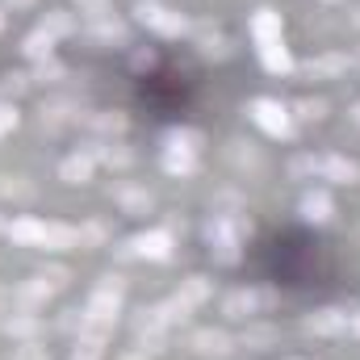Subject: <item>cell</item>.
Masks as SVG:
<instances>
[{"label": "cell", "mask_w": 360, "mask_h": 360, "mask_svg": "<svg viewBox=\"0 0 360 360\" xmlns=\"http://www.w3.org/2000/svg\"><path fill=\"white\" fill-rule=\"evenodd\" d=\"M8 239H13V243H25V248H42V239H46V222L17 218V222L8 226Z\"/></svg>", "instance_id": "5b68a950"}, {"label": "cell", "mask_w": 360, "mask_h": 360, "mask_svg": "<svg viewBox=\"0 0 360 360\" xmlns=\"http://www.w3.org/2000/svg\"><path fill=\"white\" fill-rule=\"evenodd\" d=\"M252 34L260 38V46H264V42H276V38H281V13L260 8V13H256V21H252Z\"/></svg>", "instance_id": "4fadbf2b"}, {"label": "cell", "mask_w": 360, "mask_h": 360, "mask_svg": "<svg viewBox=\"0 0 360 360\" xmlns=\"http://www.w3.org/2000/svg\"><path fill=\"white\" fill-rule=\"evenodd\" d=\"M76 8L84 17H92V21H105L109 17V0H76Z\"/></svg>", "instance_id": "d4e9b609"}, {"label": "cell", "mask_w": 360, "mask_h": 360, "mask_svg": "<svg viewBox=\"0 0 360 360\" xmlns=\"http://www.w3.org/2000/svg\"><path fill=\"white\" fill-rule=\"evenodd\" d=\"M193 348H197L201 356H226V352H231V335H226V331H210V327H205V331H197V335H193Z\"/></svg>", "instance_id": "52a82bcc"}, {"label": "cell", "mask_w": 360, "mask_h": 360, "mask_svg": "<svg viewBox=\"0 0 360 360\" xmlns=\"http://www.w3.org/2000/svg\"><path fill=\"white\" fill-rule=\"evenodd\" d=\"M122 360H147V352H130V356H122Z\"/></svg>", "instance_id": "e575fe53"}, {"label": "cell", "mask_w": 360, "mask_h": 360, "mask_svg": "<svg viewBox=\"0 0 360 360\" xmlns=\"http://www.w3.org/2000/svg\"><path fill=\"white\" fill-rule=\"evenodd\" d=\"M348 327H352V331L360 335V314H352V323H348Z\"/></svg>", "instance_id": "d6a6232c"}, {"label": "cell", "mask_w": 360, "mask_h": 360, "mask_svg": "<svg viewBox=\"0 0 360 360\" xmlns=\"http://www.w3.org/2000/svg\"><path fill=\"white\" fill-rule=\"evenodd\" d=\"M297 113H302V117H323V113H327V101H310V96H306V101H297Z\"/></svg>", "instance_id": "f546056e"}, {"label": "cell", "mask_w": 360, "mask_h": 360, "mask_svg": "<svg viewBox=\"0 0 360 360\" xmlns=\"http://www.w3.org/2000/svg\"><path fill=\"white\" fill-rule=\"evenodd\" d=\"M260 59H264V68H269L272 76H285V72H293V59H289V51L281 46V38L260 46Z\"/></svg>", "instance_id": "8fae6325"}, {"label": "cell", "mask_w": 360, "mask_h": 360, "mask_svg": "<svg viewBox=\"0 0 360 360\" xmlns=\"http://www.w3.org/2000/svg\"><path fill=\"white\" fill-rule=\"evenodd\" d=\"M302 218L327 222V218H331V197H327V193H306V197H302Z\"/></svg>", "instance_id": "9a60e30c"}, {"label": "cell", "mask_w": 360, "mask_h": 360, "mask_svg": "<svg viewBox=\"0 0 360 360\" xmlns=\"http://www.w3.org/2000/svg\"><path fill=\"white\" fill-rule=\"evenodd\" d=\"M51 46H55V38H51L46 30H34V34L21 42V51H25L30 59H38V63H42V59H51Z\"/></svg>", "instance_id": "e0dca14e"}, {"label": "cell", "mask_w": 360, "mask_h": 360, "mask_svg": "<svg viewBox=\"0 0 360 360\" xmlns=\"http://www.w3.org/2000/svg\"><path fill=\"white\" fill-rule=\"evenodd\" d=\"M252 117H256L269 134H276V139H289V134H293V122H289L285 105H276V101H256V105H252Z\"/></svg>", "instance_id": "7a4b0ae2"}, {"label": "cell", "mask_w": 360, "mask_h": 360, "mask_svg": "<svg viewBox=\"0 0 360 360\" xmlns=\"http://www.w3.org/2000/svg\"><path fill=\"white\" fill-rule=\"evenodd\" d=\"M256 293H248V289H235V293H226V302H222V314L226 319H235V323H243V319H252L256 314Z\"/></svg>", "instance_id": "8992f818"}, {"label": "cell", "mask_w": 360, "mask_h": 360, "mask_svg": "<svg viewBox=\"0 0 360 360\" xmlns=\"http://www.w3.org/2000/svg\"><path fill=\"white\" fill-rule=\"evenodd\" d=\"M134 248H139V256H147V260H168V256H172V235H168V231H147V235L134 239Z\"/></svg>", "instance_id": "3957f363"}, {"label": "cell", "mask_w": 360, "mask_h": 360, "mask_svg": "<svg viewBox=\"0 0 360 360\" xmlns=\"http://www.w3.org/2000/svg\"><path fill=\"white\" fill-rule=\"evenodd\" d=\"M356 25H360V13H356Z\"/></svg>", "instance_id": "74e56055"}, {"label": "cell", "mask_w": 360, "mask_h": 360, "mask_svg": "<svg viewBox=\"0 0 360 360\" xmlns=\"http://www.w3.org/2000/svg\"><path fill=\"white\" fill-rule=\"evenodd\" d=\"M17 126V109L13 105H0V134H8Z\"/></svg>", "instance_id": "4dcf8cb0"}, {"label": "cell", "mask_w": 360, "mask_h": 360, "mask_svg": "<svg viewBox=\"0 0 360 360\" xmlns=\"http://www.w3.org/2000/svg\"><path fill=\"white\" fill-rule=\"evenodd\" d=\"M176 297L184 302V306H188V310H193V306H201V302L210 297V281H205V276H188V281L180 285Z\"/></svg>", "instance_id": "2e32d148"}, {"label": "cell", "mask_w": 360, "mask_h": 360, "mask_svg": "<svg viewBox=\"0 0 360 360\" xmlns=\"http://www.w3.org/2000/svg\"><path fill=\"white\" fill-rule=\"evenodd\" d=\"M96 155H101L105 164H113V168H126V164L134 160V155H130L126 147H113V143H105V147H96Z\"/></svg>", "instance_id": "603a6c76"}, {"label": "cell", "mask_w": 360, "mask_h": 360, "mask_svg": "<svg viewBox=\"0 0 360 360\" xmlns=\"http://www.w3.org/2000/svg\"><path fill=\"white\" fill-rule=\"evenodd\" d=\"M92 38H96V42H126V30H122L117 21H109V17H105V21H96V25H92Z\"/></svg>", "instance_id": "7402d4cb"}, {"label": "cell", "mask_w": 360, "mask_h": 360, "mask_svg": "<svg viewBox=\"0 0 360 360\" xmlns=\"http://www.w3.org/2000/svg\"><path fill=\"white\" fill-rule=\"evenodd\" d=\"M344 68H348V59H344V55H327V59L306 63V72H310V76H340Z\"/></svg>", "instance_id": "44dd1931"}, {"label": "cell", "mask_w": 360, "mask_h": 360, "mask_svg": "<svg viewBox=\"0 0 360 360\" xmlns=\"http://www.w3.org/2000/svg\"><path fill=\"white\" fill-rule=\"evenodd\" d=\"M96 293H109V297H122V293H126V281H122V276H113V272H105V276L96 281Z\"/></svg>", "instance_id": "4316f807"}, {"label": "cell", "mask_w": 360, "mask_h": 360, "mask_svg": "<svg viewBox=\"0 0 360 360\" xmlns=\"http://www.w3.org/2000/svg\"><path fill=\"white\" fill-rule=\"evenodd\" d=\"M76 243H80V231L59 226V222H46V239H42V248H51V252H68V248H76Z\"/></svg>", "instance_id": "7c38bea8"}, {"label": "cell", "mask_w": 360, "mask_h": 360, "mask_svg": "<svg viewBox=\"0 0 360 360\" xmlns=\"http://www.w3.org/2000/svg\"><path fill=\"white\" fill-rule=\"evenodd\" d=\"M8 331H17V335H34V331H38V319H30V314L21 310V319H8Z\"/></svg>", "instance_id": "f1b7e54d"}, {"label": "cell", "mask_w": 360, "mask_h": 360, "mask_svg": "<svg viewBox=\"0 0 360 360\" xmlns=\"http://www.w3.org/2000/svg\"><path fill=\"white\" fill-rule=\"evenodd\" d=\"M117 201H122L126 214H147L151 210V193H143V188H122Z\"/></svg>", "instance_id": "d6986e66"}, {"label": "cell", "mask_w": 360, "mask_h": 360, "mask_svg": "<svg viewBox=\"0 0 360 360\" xmlns=\"http://www.w3.org/2000/svg\"><path fill=\"white\" fill-rule=\"evenodd\" d=\"M68 276H72V272L63 269V264H46V269H42V281H46L51 289H59V285H68Z\"/></svg>", "instance_id": "83f0119b"}, {"label": "cell", "mask_w": 360, "mask_h": 360, "mask_svg": "<svg viewBox=\"0 0 360 360\" xmlns=\"http://www.w3.org/2000/svg\"><path fill=\"white\" fill-rule=\"evenodd\" d=\"M34 76H38V80H42V84H55V80H59V76H63V63H59V59H42V63H38V72H34Z\"/></svg>", "instance_id": "484cf974"}, {"label": "cell", "mask_w": 360, "mask_h": 360, "mask_svg": "<svg viewBox=\"0 0 360 360\" xmlns=\"http://www.w3.org/2000/svg\"><path fill=\"white\" fill-rule=\"evenodd\" d=\"M38 30H46L51 38H63V34H72V30H76V21H72V13L55 8V13H46V17H42V25H38Z\"/></svg>", "instance_id": "ac0fdd59"}, {"label": "cell", "mask_w": 360, "mask_h": 360, "mask_svg": "<svg viewBox=\"0 0 360 360\" xmlns=\"http://www.w3.org/2000/svg\"><path fill=\"white\" fill-rule=\"evenodd\" d=\"M0 30H4V13H0Z\"/></svg>", "instance_id": "8d00e7d4"}, {"label": "cell", "mask_w": 360, "mask_h": 360, "mask_svg": "<svg viewBox=\"0 0 360 360\" xmlns=\"http://www.w3.org/2000/svg\"><path fill=\"white\" fill-rule=\"evenodd\" d=\"M352 117H356V122H360V101H356V109H352Z\"/></svg>", "instance_id": "d590c367"}, {"label": "cell", "mask_w": 360, "mask_h": 360, "mask_svg": "<svg viewBox=\"0 0 360 360\" xmlns=\"http://www.w3.org/2000/svg\"><path fill=\"white\" fill-rule=\"evenodd\" d=\"M272 340H276V335H272L269 327H256V331H248V335H243V344H248L252 352H264V348H269Z\"/></svg>", "instance_id": "cb8c5ba5"}, {"label": "cell", "mask_w": 360, "mask_h": 360, "mask_svg": "<svg viewBox=\"0 0 360 360\" xmlns=\"http://www.w3.org/2000/svg\"><path fill=\"white\" fill-rule=\"evenodd\" d=\"M92 126H96L101 134H122V130H126V113H122V109H105V113L92 117Z\"/></svg>", "instance_id": "ffe728a7"}, {"label": "cell", "mask_w": 360, "mask_h": 360, "mask_svg": "<svg viewBox=\"0 0 360 360\" xmlns=\"http://www.w3.org/2000/svg\"><path fill=\"white\" fill-rule=\"evenodd\" d=\"M134 13H139L143 25H151V30L164 34V38H180V34H184V17L172 13V8H164V4H155V0H139Z\"/></svg>", "instance_id": "6da1fadb"}, {"label": "cell", "mask_w": 360, "mask_h": 360, "mask_svg": "<svg viewBox=\"0 0 360 360\" xmlns=\"http://www.w3.org/2000/svg\"><path fill=\"white\" fill-rule=\"evenodd\" d=\"M59 176L68 180V184H84L92 176V155H68L59 164Z\"/></svg>", "instance_id": "5bb4252c"}, {"label": "cell", "mask_w": 360, "mask_h": 360, "mask_svg": "<svg viewBox=\"0 0 360 360\" xmlns=\"http://www.w3.org/2000/svg\"><path fill=\"white\" fill-rule=\"evenodd\" d=\"M8 4H13V8H25V4H34V0H8Z\"/></svg>", "instance_id": "836d02e7"}, {"label": "cell", "mask_w": 360, "mask_h": 360, "mask_svg": "<svg viewBox=\"0 0 360 360\" xmlns=\"http://www.w3.org/2000/svg\"><path fill=\"white\" fill-rule=\"evenodd\" d=\"M319 172L327 180H335V184H352L356 180V164L344 160V155H327V160H319Z\"/></svg>", "instance_id": "9c48e42d"}, {"label": "cell", "mask_w": 360, "mask_h": 360, "mask_svg": "<svg viewBox=\"0 0 360 360\" xmlns=\"http://www.w3.org/2000/svg\"><path fill=\"white\" fill-rule=\"evenodd\" d=\"M4 89H8V92H21V89H25V76H21V72L4 76Z\"/></svg>", "instance_id": "1f68e13d"}, {"label": "cell", "mask_w": 360, "mask_h": 360, "mask_svg": "<svg viewBox=\"0 0 360 360\" xmlns=\"http://www.w3.org/2000/svg\"><path fill=\"white\" fill-rule=\"evenodd\" d=\"M17 302H21L25 310H34V306H46V302H51V285H46L42 276H34V281L17 285Z\"/></svg>", "instance_id": "30bf717a"}, {"label": "cell", "mask_w": 360, "mask_h": 360, "mask_svg": "<svg viewBox=\"0 0 360 360\" xmlns=\"http://www.w3.org/2000/svg\"><path fill=\"white\" fill-rule=\"evenodd\" d=\"M306 331H314V335H344V331H348V314H340V310H319V314L306 319Z\"/></svg>", "instance_id": "277c9868"}, {"label": "cell", "mask_w": 360, "mask_h": 360, "mask_svg": "<svg viewBox=\"0 0 360 360\" xmlns=\"http://www.w3.org/2000/svg\"><path fill=\"white\" fill-rule=\"evenodd\" d=\"M164 168H168L172 176H193V172H197L193 147H168V151H164Z\"/></svg>", "instance_id": "ba28073f"}]
</instances>
